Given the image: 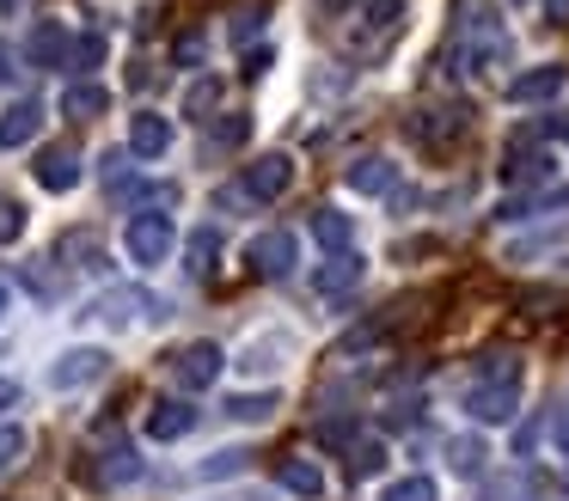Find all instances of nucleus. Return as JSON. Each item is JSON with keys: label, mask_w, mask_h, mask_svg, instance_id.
I'll list each match as a JSON object with an SVG mask.
<instances>
[{"label": "nucleus", "mask_w": 569, "mask_h": 501, "mask_svg": "<svg viewBox=\"0 0 569 501\" xmlns=\"http://www.w3.org/2000/svg\"><path fill=\"white\" fill-rule=\"evenodd\" d=\"M466 410H471V422H483V428H496V422H515V410H520V354H483V367H478V379H471V391H466Z\"/></svg>", "instance_id": "1"}, {"label": "nucleus", "mask_w": 569, "mask_h": 501, "mask_svg": "<svg viewBox=\"0 0 569 501\" xmlns=\"http://www.w3.org/2000/svg\"><path fill=\"white\" fill-rule=\"evenodd\" d=\"M172 244H178V227H172V214H160V208H141V214L123 227V251H129V263H141V269L166 263Z\"/></svg>", "instance_id": "2"}, {"label": "nucleus", "mask_w": 569, "mask_h": 501, "mask_svg": "<svg viewBox=\"0 0 569 501\" xmlns=\"http://www.w3.org/2000/svg\"><path fill=\"white\" fill-rule=\"evenodd\" d=\"M502 49H508L502 19H496L490 7H478V0H471V7L459 12V49H453V56H459V61H471V68H483V61H496Z\"/></svg>", "instance_id": "3"}, {"label": "nucleus", "mask_w": 569, "mask_h": 501, "mask_svg": "<svg viewBox=\"0 0 569 501\" xmlns=\"http://www.w3.org/2000/svg\"><path fill=\"white\" fill-rule=\"evenodd\" d=\"M288 183H295V159L288 153H258L239 171V196L246 202H276V196H288Z\"/></svg>", "instance_id": "4"}, {"label": "nucleus", "mask_w": 569, "mask_h": 501, "mask_svg": "<svg viewBox=\"0 0 569 501\" xmlns=\"http://www.w3.org/2000/svg\"><path fill=\"white\" fill-rule=\"evenodd\" d=\"M221 367H227L221 342H184V349L172 354V379H178L184 391H202V385H214V379H221Z\"/></svg>", "instance_id": "5"}, {"label": "nucleus", "mask_w": 569, "mask_h": 501, "mask_svg": "<svg viewBox=\"0 0 569 501\" xmlns=\"http://www.w3.org/2000/svg\"><path fill=\"white\" fill-rule=\"evenodd\" d=\"M459 134H466V110H459V104H435V110H417V117H410V141L435 147V153L453 147Z\"/></svg>", "instance_id": "6"}, {"label": "nucleus", "mask_w": 569, "mask_h": 501, "mask_svg": "<svg viewBox=\"0 0 569 501\" xmlns=\"http://www.w3.org/2000/svg\"><path fill=\"white\" fill-rule=\"evenodd\" d=\"M246 263L258 269L263 281H282L288 269H295V232H258V239H251V251H246Z\"/></svg>", "instance_id": "7"}, {"label": "nucleus", "mask_w": 569, "mask_h": 501, "mask_svg": "<svg viewBox=\"0 0 569 501\" xmlns=\"http://www.w3.org/2000/svg\"><path fill=\"white\" fill-rule=\"evenodd\" d=\"M68 49H74V37H68L62 19H38L26 37V61L31 68H68Z\"/></svg>", "instance_id": "8"}, {"label": "nucleus", "mask_w": 569, "mask_h": 501, "mask_svg": "<svg viewBox=\"0 0 569 501\" xmlns=\"http://www.w3.org/2000/svg\"><path fill=\"white\" fill-rule=\"evenodd\" d=\"M31 178H38L50 196L74 190V183H80V153H74L68 141H50V147L38 153V166H31Z\"/></svg>", "instance_id": "9"}, {"label": "nucleus", "mask_w": 569, "mask_h": 501, "mask_svg": "<svg viewBox=\"0 0 569 501\" xmlns=\"http://www.w3.org/2000/svg\"><path fill=\"white\" fill-rule=\"evenodd\" d=\"M92 312H99L104 324H136V312L141 318H160V300H153L148 288H111V293H99Z\"/></svg>", "instance_id": "10"}, {"label": "nucleus", "mask_w": 569, "mask_h": 501, "mask_svg": "<svg viewBox=\"0 0 569 501\" xmlns=\"http://www.w3.org/2000/svg\"><path fill=\"white\" fill-rule=\"evenodd\" d=\"M563 80H569V73L557 68V61H545V68H527V73H515V80H508V104H545V98L563 92Z\"/></svg>", "instance_id": "11"}, {"label": "nucleus", "mask_w": 569, "mask_h": 501, "mask_svg": "<svg viewBox=\"0 0 569 501\" xmlns=\"http://www.w3.org/2000/svg\"><path fill=\"white\" fill-rule=\"evenodd\" d=\"M38 129H43V104H38V98H19V104L0 110V147H7V153L26 147V141H38Z\"/></svg>", "instance_id": "12"}, {"label": "nucleus", "mask_w": 569, "mask_h": 501, "mask_svg": "<svg viewBox=\"0 0 569 501\" xmlns=\"http://www.w3.org/2000/svg\"><path fill=\"white\" fill-rule=\"evenodd\" d=\"M166 147H172V122H166L160 110H136V117H129V153L160 159Z\"/></svg>", "instance_id": "13"}, {"label": "nucleus", "mask_w": 569, "mask_h": 501, "mask_svg": "<svg viewBox=\"0 0 569 501\" xmlns=\"http://www.w3.org/2000/svg\"><path fill=\"white\" fill-rule=\"evenodd\" d=\"M99 373H104V349H68L62 361L50 367V385L74 391V385H87V379H99Z\"/></svg>", "instance_id": "14"}, {"label": "nucleus", "mask_w": 569, "mask_h": 501, "mask_svg": "<svg viewBox=\"0 0 569 501\" xmlns=\"http://www.w3.org/2000/svg\"><path fill=\"white\" fill-rule=\"evenodd\" d=\"M190 428H197V410H190L184 398H166L148 410V440H184Z\"/></svg>", "instance_id": "15"}, {"label": "nucleus", "mask_w": 569, "mask_h": 501, "mask_svg": "<svg viewBox=\"0 0 569 501\" xmlns=\"http://www.w3.org/2000/svg\"><path fill=\"white\" fill-rule=\"evenodd\" d=\"M343 183H349V190H361V196H386L398 183V166H392V159H380V153H368V159H356V166L343 171Z\"/></svg>", "instance_id": "16"}, {"label": "nucleus", "mask_w": 569, "mask_h": 501, "mask_svg": "<svg viewBox=\"0 0 569 501\" xmlns=\"http://www.w3.org/2000/svg\"><path fill=\"white\" fill-rule=\"evenodd\" d=\"M361 275H368V263H361V251H337V257H325V269L312 275V288H319V293H349Z\"/></svg>", "instance_id": "17"}, {"label": "nucleus", "mask_w": 569, "mask_h": 501, "mask_svg": "<svg viewBox=\"0 0 569 501\" xmlns=\"http://www.w3.org/2000/svg\"><path fill=\"white\" fill-rule=\"evenodd\" d=\"M104 104H111V92H104L99 80H74V86L62 92V117H74V122L104 117Z\"/></svg>", "instance_id": "18"}, {"label": "nucleus", "mask_w": 569, "mask_h": 501, "mask_svg": "<svg viewBox=\"0 0 569 501\" xmlns=\"http://www.w3.org/2000/svg\"><path fill=\"white\" fill-rule=\"evenodd\" d=\"M276 483H282L288 495H300V501H319V495H325V471H319L312 459H282Z\"/></svg>", "instance_id": "19"}, {"label": "nucleus", "mask_w": 569, "mask_h": 501, "mask_svg": "<svg viewBox=\"0 0 569 501\" xmlns=\"http://www.w3.org/2000/svg\"><path fill=\"white\" fill-rule=\"evenodd\" d=\"M312 239L325 244V257H337V251H349V244H356V220L337 214V208H319V214H312Z\"/></svg>", "instance_id": "20"}, {"label": "nucleus", "mask_w": 569, "mask_h": 501, "mask_svg": "<svg viewBox=\"0 0 569 501\" xmlns=\"http://www.w3.org/2000/svg\"><path fill=\"white\" fill-rule=\"evenodd\" d=\"M92 483H99V489H117V483H136V477H141V459H136V452H129V447H111V452H104V459L99 464H92Z\"/></svg>", "instance_id": "21"}, {"label": "nucleus", "mask_w": 569, "mask_h": 501, "mask_svg": "<svg viewBox=\"0 0 569 501\" xmlns=\"http://www.w3.org/2000/svg\"><path fill=\"white\" fill-rule=\"evenodd\" d=\"M184 257H190V275L209 281L214 263H221V232H214V227H197V232H190V244H184Z\"/></svg>", "instance_id": "22"}, {"label": "nucleus", "mask_w": 569, "mask_h": 501, "mask_svg": "<svg viewBox=\"0 0 569 501\" xmlns=\"http://www.w3.org/2000/svg\"><path fill=\"white\" fill-rule=\"evenodd\" d=\"M129 178H136V166H129V147H111V153L99 159V183L111 190V202H129Z\"/></svg>", "instance_id": "23"}, {"label": "nucleus", "mask_w": 569, "mask_h": 501, "mask_svg": "<svg viewBox=\"0 0 569 501\" xmlns=\"http://www.w3.org/2000/svg\"><path fill=\"white\" fill-rule=\"evenodd\" d=\"M361 24H368L373 43H386V37L405 24V0H368V7H361Z\"/></svg>", "instance_id": "24"}, {"label": "nucleus", "mask_w": 569, "mask_h": 501, "mask_svg": "<svg viewBox=\"0 0 569 501\" xmlns=\"http://www.w3.org/2000/svg\"><path fill=\"white\" fill-rule=\"evenodd\" d=\"M233 422H270L276 415V391H246V398H227Z\"/></svg>", "instance_id": "25"}, {"label": "nucleus", "mask_w": 569, "mask_h": 501, "mask_svg": "<svg viewBox=\"0 0 569 501\" xmlns=\"http://www.w3.org/2000/svg\"><path fill=\"white\" fill-rule=\"evenodd\" d=\"M26 452H31V434H26V428L0 422V477H13L19 464H26Z\"/></svg>", "instance_id": "26"}, {"label": "nucleus", "mask_w": 569, "mask_h": 501, "mask_svg": "<svg viewBox=\"0 0 569 501\" xmlns=\"http://www.w3.org/2000/svg\"><path fill=\"white\" fill-rule=\"evenodd\" d=\"M99 61H104V31H87L74 49H68V68H74L80 80H92V73H99Z\"/></svg>", "instance_id": "27"}, {"label": "nucleus", "mask_w": 569, "mask_h": 501, "mask_svg": "<svg viewBox=\"0 0 569 501\" xmlns=\"http://www.w3.org/2000/svg\"><path fill=\"white\" fill-rule=\"evenodd\" d=\"M380 471H386L380 440H349V477H380Z\"/></svg>", "instance_id": "28"}, {"label": "nucleus", "mask_w": 569, "mask_h": 501, "mask_svg": "<svg viewBox=\"0 0 569 501\" xmlns=\"http://www.w3.org/2000/svg\"><path fill=\"white\" fill-rule=\"evenodd\" d=\"M447 459H453V471H459V477H478V471H483V459H490V452H483V440L459 434V440H447Z\"/></svg>", "instance_id": "29"}, {"label": "nucleus", "mask_w": 569, "mask_h": 501, "mask_svg": "<svg viewBox=\"0 0 569 501\" xmlns=\"http://www.w3.org/2000/svg\"><path fill=\"white\" fill-rule=\"evenodd\" d=\"M214 104H221V80H209V73H202V80L184 92V117L209 122V117H214Z\"/></svg>", "instance_id": "30"}, {"label": "nucleus", "mask_w": 569, "mask_h": 501, "mask_svg": "<svg viewBox=\"0 0 569 501\" xmlns=\"http://www.w3.org/2000/svg\"><path fill=\"white\" fill-rule=\"evenodd\" d=\"M380 501H441V495H435V477H398V483H386Z\"/></svg>", "instance_id": "31"}, {"label": "nucleus", "mask_w": 569, "mask_h": 501, "mask_svg": "<svg viewBox=\"0 0 569 501\" xmlns=\"http://www.w3.org/2000/svg\"><path fill=\"white\" fill-rule=\"evenodd\" d=\"M246 134H251V117H209L214 147H246Z\"/></svg>", "instance_id": "32"}, {"label": "nucleus", "mask_w": 569, "mask_h": 501, "mask_svg": "<svg viewBox=\"0 0 569 501\" xmlns=\"http://www.w3.org/2000/svg\"><path fill=\"white\" fill-rule=\"evenodd\" d=\"M19 232H26V208H19L13 196H0V244H13Z\"/></svg>", "instance_id": "33"}, {"label": "nucleus", "mask_w": 569, "mask_h": 501, "mask_svg": "<svg viewBox=\"0 0 569 501\" xmlns=\"http://www.w3.org/2000/svg\"><path fill=\"white\" fill-rule=\"evenodd\" d=\"M246 459H251V452H233V447H227V452H214V459L202 464V477H233V471H246Z\"/></svg>", "instance_id": "34"}, {"label": "nucleus", "mask_w": 569, "mask_h": 501, "mask_svg": "<svg viewBox=\"0 0 569 501\" xmlns=\"http://www.w3.org/2000/svg\"><path fill=\"white\" fill-rule=\"evenodd\" d=\"M258 31H263V12H239L233 19V43H251Z\"/></svg>", "instance_id": "35"}, {"label": "nucleus", "mask_w": 569, "mask_h": 501, "mask_svg": "<svg viewBox=\"0 0 569 501\" xmlns=\"http://www.w3.org/2000/svg\"><path fill=\"white\" fill-rule=\"evenodd\" d=\"M129 86H136V92H148V86H160V68H148V61H136V68H129Z\"/></svg>", "instance_id": "36"}, {"label": "nucleus", "mask_w": 569, "mask_h": 501, "mask_svg": "<svg viewBox=\"0 0 569 501\" xmlns=\"http://www.w3.org/2000/svg\"><path fill=\"white\" fill-rule=\"evenodd\" d=\"M545 19H551V24H569V0H545Z\"/></svg>", "instance_id": "37"}, {"label": "nucleus", "mask_w": 569, "mask_h": 501, "mask_svg": "<svg viewBox=\"0 0 569 501\" xmlns=\"http://www.w3.org/2000/svg\"><path fill=\"white\" fill-rule=\"evenodd\" d=\"M0 86H13V49L0 43Z\"/></svg>", "instance_id": "38"}, {"label": "nucleus", "mask_w": 569, "mask_h": 501, "mask_svg": "<svg viewBox=\"0 0 569 501\" xmlns=\"http://www.w3.org/2000/svg\"><path fill=\"white\" fill-rule=\"evenodd\" d=\"M557 447L569 452V403H563V415H557Z\"/></svg>", "instance_id": "39"}, {"label": "nucleus", "mask_w": 569, "mask_h": 501, "mask_svg": "<svg viewBox=\"0 0 569 501\" xmlns=\"http://www.w3.org/2000/svg\"><path fill=\"white\" fill-rule=\"evenodd\" d=\"M7 403H19V385H7V379H0V410H7Z\"/></svg>", "instance_id": "40"}, {"label": "nucleus", "mask_w": 569, "mask_h": 501, "mask_svg": "<svg viewBox=\"0 0 569 501\" xmlns=\"http://www.w3.org/2000/svg\"><path fill=\"white\" fill-rule=\"evenodd\" d=\"M319 7H325V12H343V7H349V0H319Z\"/></svg>", "instance_id": "41"}, {"label": "nucleus", "mask_w": 569, "mask_h": 501, "mask_svg": "<svg viewBox=\"0 0 569 501\" xmlns=\"http://www.w3.org/2000/svg\"><path fill=\"white\" fill-rule=\"evenodd\" d=\"M0 318H7V281H0Z\"/></svg>", "instance_id": "42"}, {"label": "nucleus", "mask_w": 569, "mask_h": 501, "mask_svg": "<svg viewBox=\"0 0 569 501\" xmlns=\"http://www.w3.org/2000/svg\"><path fill=\"white\" fill-rule=\"evenodd\" d=\"M563 141H569V122H563Z\"/></svg>", "instance_id": "43"}]
</instances>
